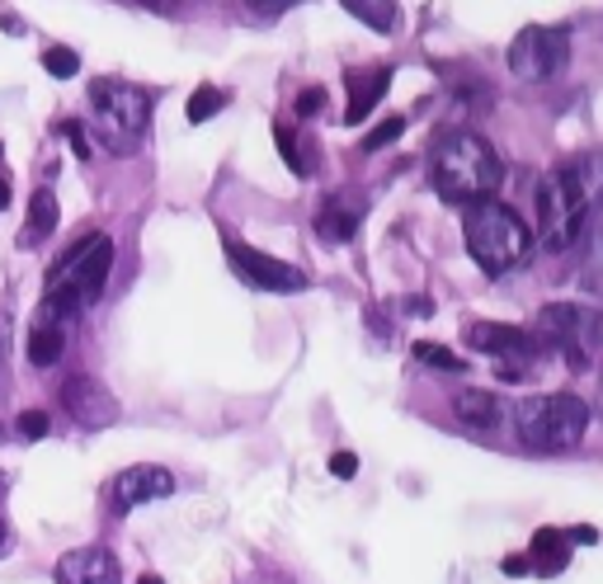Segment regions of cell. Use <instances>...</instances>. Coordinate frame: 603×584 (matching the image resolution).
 <instances>
[{
	"label": "cell",
	"instance_id": "1",
	"mask_svg": "<svg viewBox=\"0 0 603 584\" xmlns=\"http://www.w3.org/2000/svg\"><path fill=\"white\" fill-rule=\"evenodd\" d=\"M603 208V151H576L552 165L538 184V240L542 250L566 254Z\"/></svg>",
	"mask_w": 603,
	"mask_h": 584
},
{
	"label": "cell",
	"instance_id": "2",
	"mask_svg": "<svg viewBox=\"0 0 603 584\" xmlns=\"http://www.w3.org/2000/svg\"><path fill=\"white\" fill-rule=\"evenodd\" d=\"M429 175H434V189L443 203L471 208L481 198H495L500 179H505V161L495 156V147L467 127H453L434 141V156H429Z\"/></svg>",
	"mask_w": 603,
	"mask_h": 584
},
{
	"label": "cell",
	"instance_id": "3",
	"mask_svg": "<svg viewBox=\"0 0 603 584\" xmlns=\"http://www.w3.org/2000/svg\"><path fill=\"white\" fill-rule=\"evenodd\" d=\"M109 269H113V240L104 232L81 236L76 246L48 269V278H42V316L57 325L76 321L85 307L99 302V293H104V283H109Z\"/></svg>",
	"mask_w": 603,
	"mask_h": 584
},
{
	"label": "cell",
	"instance_id": "4",
	"mask_svg": "<svg viewBox=\"0 0 603 584\" xmlns=\"http://www.w3.org/2000/svg\"><path fill=\"white\" fill-rule=\"evenodd\" d=\"M463 240H467L471 260H477L491 278L519 269L528 260V250H533L528 222L509 203H500V198H481V203L463 208Z\"/></svg>",
	"mask_w": 603,
	"mask_h": 584
},
{
	"label": "cell",
	"instance_id": "5",
	"mask_svg": "<svg viewBox=\"0 0 603 584\" xmlns=\"http://www.w3.org/2000/svg\"><path fill=\"white\" fill-rule=\"evenodd\" d=\"M90 123L99 147H109L113 156H133L151 127V90H141L133 80L99 76L90 85Z\"/></svg>",
	"mask_w": 603,
	"mask_h": 584
},
{
	"label": "cell",
	"instance_id": "6",
	"mask_svg": "<svg viewBox=\"0 0 603 584\" xmlns=\"http://www.w3.org/2000/svg\"><path fill=\"white\" fill-rule=\"evenodd\" d=\"M514 420H519V438L528 448L566 452V448L580 444L584 430H590V406L570 392H547V396H528V401H519Z\"/></svg>",
	"mask_w": 603,
	"mask_h": 584
},
{
	"label": "cell",
	"instance_id": "7",
	"mask_svg": "<svg viewBox=\"0 0 603 584\" xmlns=\"http://www.w3.org/2000/svg\"><path fill=\"white\" fill-rule=\"evenodd\" d=\"M538 339L552 345L576 373H584V368H594L603 349V311L576 307V302H552L538 311Z\"/></svg>",
	"mask_w": 603,
	"mask_h": 584
},
{
	"label": "cell",
	"instance_id": "8",
	"mask_svg": "<svg viewBox=\"0 0 603 584\" xmlns=\"http://www.w3.org/2000/svg\"><path fill=\"white\" fill-rule=\"evenodd\" d=\"M570 62V28H547V24H528L519 28V38L509 42V71L519 80H556Z\"/></svg>",
	"mask_w": 603,
	"mask_h": 584
},
{
	"label": "cell",
	"instance_id": "9",
	"mask_svg": "<svg viewBox=\"0 0 603 584\" xmlns=\"http://www.w3.org/2000/svg\"><path fill=\"white\" fill-rule=\"evenodd\" d=\"M467 345L477 353H485V359H495L505 382H519L538 359V339L528 331H519V325H500V321L467 325Z\"/></svg>",
	"mask_w": 603,
	"mask_h": 584
},
{
	"label": "cell",
	"instance_id": "10",
	"mask_svg": "<svg viewBox=\"0 0 603 584\" xmlns=\"http://www.w3.org/2000/svg\"><path fill=\"white\" fill-rule=\"evenodd\" d=\"M226 260H232V269L250 283V288H264V293L307 288V274H302V269H293L288 260H274V254L255 250V246H246V240H236V236H226Z\"/></svg>",
	"mask_w": 603,
	"mask_h": 584
},
{
	"label": "cell",
	"instance_id": "11",
	"mask_svg": "<svg viewBox=\"0 0 603 584\" xmlns=\"http://www.w3.org/2000/svg\"><path fill=\"white\" fill-rule=\"evenodd\" d=\"M165 495H175V476L165 472V467H127L104 486V500H109V514H127V509L137 505H151V500H165Z\"/></svg>",
	"mask_w": 603,
	"mask_h": 584
},
{
	"label": "cell",
	"instance_id": "12",
	"mask_svg": "<svg viewBox=\"0 0 603 584\" xmlns=\"http://www.w3.org/2000/svg\"><path fill=\"white\" fill-rule=\"evenodd\" d=\"M62 406L66 415L85 424V430H104V424L119 420V401H113V392L104 382H95L90 373H71L62 382Z\"/></svg>",
	"mask_w": 603,
	"mask_h": 584
},
{
	"label": "cell",
	"instance_id": "13",
	"mask_svg": "<svg viewBox=\"0 0 603 584\" xmlns=\"http://www.w3.org/2000/svg\"><path fill=\"white\" fill-rule=\"evenodd\" d=\"M57 584H123V571L104 547H76L57 561Z\"/></svg>",
	"mask_w": 603,
	"mask_h": 584
},
{
	"label": "cell",
	"instance_id": "14",
	"mask_svg": "<svg viewBox=\"0 0 603 584\" xmlns=\"http://www.w3.org/2000/svg\"><path fill=\"white\" fill-rule=\"evenodd\" d=\"M358 222H364V198L358 194H330L321 212H316V236L325 246H349L358 236Z\"/></svg>",
	"mask_w": 603,
	"mask_h": 584
},
{
	"label": "cell",
	"instance_id": "15",
	"mask_svg": "<svg viewBox=\"0 0 603 584\" xmlns=\"http://www.w3.org/2000/svg\"><path fill=\"white\" fill-rule=\"evenodd\" d=\"M344 90H349V109H344V123H364L378 99L392 90V66L378 71H344Z\"/></svg>",
	"mask_w": 603,
	"mask_h": 584
},
{
	"label": "cell",
	"instance_id": "16",
	"mask_svg": "<svg viewBox=\"0 0 603 584\" xmlns=\"http://www.w3.org/2000/svg\"><path fill=\"white\" fill-rule=\"evenodd\" d=\"M570 543H576V537H570L566 529H538L533 543H528V551H524L528 571L533 575H562L570 566Z\"/></svg>",
	"mask_w": 603,
	"mask_h": 584
},
{
	"label": "cell",
	"instance_id": "17",
	"mask_svg": "<svg viewBox=\"0 0 603 584\" xmlns=\"http://www.w3.org/2000/svg\"><path fill=\"white\" fill-rule=\"evenodd\" d=\"M453 415L471 424V430H500V415H505V406H500V396L495 392H485V387H463L453 396Z\"/></svg>",
	"mask_w": 603,
	"mask_h": 584
},
{
	"label": "cell",
	"instance_id": "18",
	"mask_svg": "<svg viewBox=\"0 0 603 584\" xmlns=\"http://www.w3.org/2000/svg\"><path fill=\"white\" fill-rule=\"evenodd\" d=\"M24 353H28L34 368H57V359L66 353V325L38 316L34 331H28V339H24Z\"/></svg>",
	"mask_w": 603,
	"mask_h": 584
},
{
	"label": "cell",
	"instance_id": "19",
	"mask_svg": "<svg viewBox=\"0 0 603 584\" xmlns=\"http://www.w3.org/2000/svg\"><path fill=\"white\" fill-rule=\"evenodd\" d=\"M57 194L52 189H34L28 198V222H24V246H38V240H48L57 232Z\"/></svg>",
	"mask_w": 603,
	"mask_h": 584
},
{
	"label": "cell",
	"instance_id": "20",
	"mask_svg": "<svg viewBox=\"0 0 603 584\" xmlns=\"http://www.w3.org/2000/svg\"><path fill=\"white\" fill-rule=\"evenodd\" d=\"M340 5L349 10L354 20H364L368 28H378V34H392L396 20H401V14H396V0H340Z\"/></svg>",
	"mask_w": 603,
	"mask_h": 584
},
{
	"label": "cell",
	"instance_id": "21",
	"mask_svg": "<svg viewBox=\"0 0 603 584\" xmlns=\"http://www.w3.org/2000/svg\"><path fill=\"white\" fill-rule=\"evenodd\" d=\"M274 141H279V156H283V165H288L293 175H311V170H316V161H311L307 151H302V147H307V141H297V133H293L288 123H279V127H274Z\"/></svg>",
	"mask_w": 603,
	"mask_h": 584
},
{
	"label": "cell",
	"instance_id": "22",
	"mask_svg": "<svg viewBox=\"0 0 603 584\" xmlns=\"http://www.w3.org/2000/svg\"><path fill=\"white\" fill-rule=\"evenodd\" d=\"M226 99H232V95L218 90V85H198V90L189 95V109H184V119H189V123H208L218 109H226Z\"/></svg>",
	"mask_w": 603,
	"mask_h": 584
},
{
	"label": "cell",
	"instance_id": "23",
	"mask_svg": "<svg viewBox=\"0 0 603 584\" xmlns=\"http://www.w3.org/2000/svg\"><path fill=\"white\" fill-rule=\"evenodd\" d=\"M42 71H48L52 80H71L81 71V57L62 48V42H52V48H42Z\"/></svg>",
	"mask_w": 603,
	"mask_h": 584
},
{
	"label": "cell",
	"instance_id": "24",
	"mask_svg": "<svg viewBox=\"0 0 603 584\" xmlns=\"http://www.w3.org/2000/svg\"><path fill=\"white\" fill-rule=\"evenodd\" d=\"M415 359H420V363H434V368H443V373H463V368H467L453 349H439V345H429V339H420V345H415Z\"/></svg>",
	"mask_w": 603,
	"mask_h": 584
},
{
	"label": "cell",
	"instance_id": "25",
	"mask_svg": "<svg viewBox=\"0 0 603 584\" xmlns=\"http://www.w3.org/2000/svg\"><path fill=\"white\" fill-rule=\"evenodd\" d=\"M584 288L603 297V232H594V240H590V260H584Z\"/></svg>",
	"mask_w": 603,
	"mask_h": 584
},
{
	"label": "cell",
	"instance_id": "26",
	"mask_svg": "<svg viewBox=\"0 0 603 584\" xmlns=\"http://www.w3.org/2000/svg\"><path fill=\"white\" fill-rule=\"evenodd\" d=\"M48 430H52L48 410H24V415L14 420V434L20 438H48Z\"/></svg>",
	"mask_w": 603,
	"mask_h": 584
},
{
	"label": "cell",
	"instance_id": "27",
	"mask_svg": "<svg viewBox=\"0 0 603 584\" xmlns=\"http://www.w3.org/2000/svg\"><path fill=\"white\" fill-rule=\"evenodd\" d=\"M406 133V119H386V123H378L372 133L364 137V151H378V147H392V141Z\"/></svg>",
	"mask_w": 603,
	"mask_h": 584
},
{
	"label": "cell",
	"instance_id": "28",
	"mask_svg": "<svg viewBox=\"0 0 603 584\" xmlns=\"http://www.w3.org/2000/svg\"><path fill=\"white\" fill-rule=\"evenodd\" d=\"M57 133L71 141V151H76L81 161H90V137H85V127H81L76 119H62V123H57Z\"/></svg>",
	"mask_w": 603,
	"mask_h": 584
},
{
	"label": "cell",
	"instance_id": "29",
	"mask_svg": "<svg viewBox=\"0 0 603 584\" xmlns=\"http://www.w3.org/2000/svg\"><path fill=\"white\" fill-rule=\"evenodd\" d=\"M325 90H321V85H307V90H302L297 95V119H316V113H321L325 109Z\"/></svg>",
	"mask_w": 603,
	"mask_h": 584
},
{
	"label": "cell",
	"instance_id": "30",
	"mask_svg": "<svg viewBox=\"0 0 603 584\" xmlns=\"http://www.w3.org/2000/svg\"><path fill=\"white\" fill-rule=\"evenodd\" d=\"M10 382V311L0 307V392Z\"/></svg>",
	"mask_w": 603,
	"mask_h": 584
},
{
	"label": "cell",
	"instance_id": "31",
	"mask_svg": "<svg viewBox=\"0 0 603 584\" xmlns=\"http://www.w3.org/2000/svg\"><path fill=\"white\" fill-rule=\"evenodd\" d=\"M241 5H246L250 14H260V20H279V14L293 10L297 0H241Z\"/></svg>",
	"mask_w": 603,
	"mask_h": 584
},
{
	"label": "cell",
	"instance_id": "32",
	"mask_svg": "<svg viewBox=\"0 0 603 584\" xmlns=\"http://www.w3.org/2000/svg\"><path fill=\"white\" fill-rule=\"evenodd\" d=\"M330 472H335V476H344V481H349V476L358 472V458H354V452H335V458H330Z\"/></svg>",
	"mask_w": 603,
	"mask_h": 584
},
{
	"label": "cell",
	"instance_id": "33",
	"mask_svg": "<svg viewBox=\"0 0 603 584\" xmlns=\"http://www.w3.org/2000/svg\"><path fill=\"white\" fill-rule=\"evenodd\" d=\"M5 208H10V179L0 175V212H5Z\"/></svg>",
	"mask_w": 603,
	"mask_h": 584
},
{
	"label": "cell",
	"instance_id": "34",
	"mask_svg": "<svg viewBox=\"0 0 603 584\" xmlns=\"http://www.w3.org/2000/svg\"><path fill=\"white\" fill-rule=\"evenodd\" d=\"M137 5H151V10H170L175 0H137Z\"/></svg>",
	"mask_w": 603,
	"mask_h": 584
},
{
	"label": "cell",
	"instance_id": "35",
	"mask_svg": "<svg viewBox=\"0 0 603 584\" xmlns=\"http://www.w3.org/2000/svg\"><path fill=\"white\" fill-rule=\"evenodd\" d=\"M137 584H165V580H161V575H141Z\"/></svg>",
	"mask_w": 603,
	"mask_h": 584
},
{
	"label": "cell",
	"instance_id": "36",
	"mask_svg": "<svg viewBox=\"0 0 603 584\" xmlns=\"http://www.w3.org/2000/svg\"><path fill=\"white\" fill-rule=\"evenodd\" d=\"M0 547H5V519H0Z\"/></svg>",
	"mask_w": 603,
	"mask_h": 584
},
{
	"label": "cell",
	"instance_id": "37",
	"mask_svg": "<svg viewBox=\"0 0 603 584\" xmlns=\"http://www.w3.org/2000/svg\"><path fill=\"white\" fill-rule=\"evenodd\" d=\"M599 406H603V387H599Z\"/></svg>",
	"mask_w": 603,
	"mask_h": 584
},
{
	"label": "cell",
	"instance_id": "38",
	"mask_svg": "<svg viewBox=\"0 0 603 584\" xmlns=\"http://www.w3.org/2000/svg\"><path fill=\"white\" fill-rule=\"evenodd\" d=\"M0 490H5V476H0Z\"/></svg>",
	"mask_w": 603,
	"mask_h": 584
},
{
	"label": "cell",
	"instance_id": "39",
	"mask_svg": "<svg viewBox=\"0 0 603 584\" xmlns=\"http://www.w3.org/2000/svg\"><path fill=\"white\" fill-rule=\"evenodd\" d=\"M0 156H5V147H0Z\"/></svg>",
	"mask_w": 603,
	"mask_h": 584
}]
</instances>
